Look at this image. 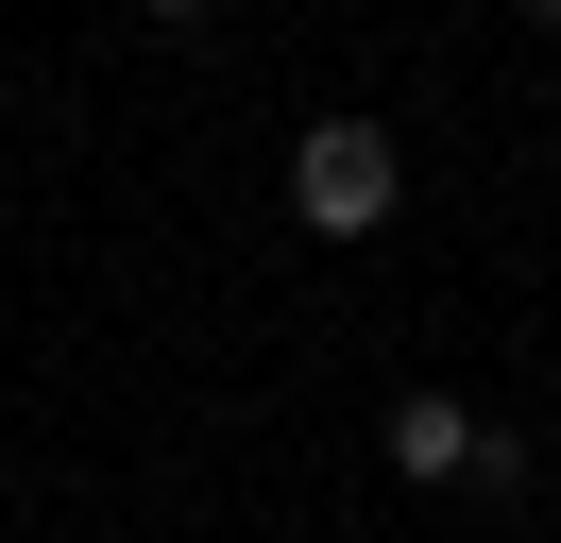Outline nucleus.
<instances>
[{"label":"nucleus","mask_w":561,"mask_h":543,"mask_svg":"<svg viewBox=\"0 0 561 543\" xmlns=\"http://www.w3.org/2000/svg\"><path fill=\"white\" fill-rule=\"evenodd\" d=\"M137 18H205V0H137Z\"/></svg>","instance_id":"obj_3"},{"label":"nucleus","mask_w":561,"mask_h":543,"mask_svg":"<svg viewBox=\"0 0 561 543\" xmlns=\"http://www.w3.org/2000/svg\"><path fill=\"white\" fill-rule=\"evenodd\" d=\"M527 18H561V0H527Z\"/></svg>","instance_id":"obj_4"},{"label":"nucleus","mask_w":561,"mask_h":543,"mask_svg":"<svg viewBox=\"0 0 561 543\" xmlns=\"http://www.w3.org/2000/svg\"><path fill=\"white\" fill-rule=\"evenodd\" d=\"M391 475H477V407L459 391H391Z\"/></svg>","instance_id":"obj_2"},{"label":"nucleus","mask_w":561,"mask_h":543,"mask_svg":"<svg viewBox=\"0 0 561 543\" xmlns=\"http://www.w3.org/2000/svg\"><path fill=\"white\" fill-rule=\"evenodd\" d=\"M289 204H307V238H375L391 204H409V153H391L375 119H307L289 136Z\"/></svg>","instance_id":"obj_1"}]
</instances>
